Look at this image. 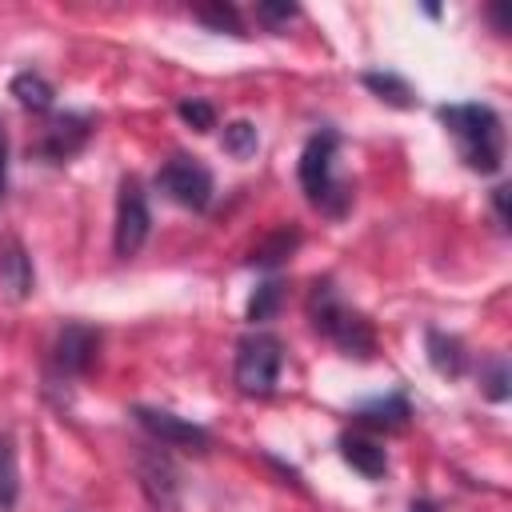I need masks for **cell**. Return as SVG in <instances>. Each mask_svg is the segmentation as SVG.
<instances>
[{
    "mask_svg": "<svg viewBox=\"0 0 512 512\" xmlns=\"http://www.w3.org/2000/svg\"><path fill=\"white\" fill-rule=\"evenodd\" d=\"M436 116L452 132V140L460 148V160L472 172H484V176L500 172V164H504V124H500L496 108L464 100V104H444Z\"/></svg>",
    "mask_w": 512,
    "mask_h": 512,
    "instance_id": "1",
    "label": "cell"
},
{
    "mask_svg": "<svg viewBox=\"0 0 512 512\" xmlns=\"http://www.w3.org/2000/svg\"><path fill=\"white\" fill-rule=\"evenodd\" d=\"M308 320L320 336H328L344 356H360L368 360L376 352V332L368 324L364 312L348 308L340 300V292L332 288V280H316L312 292H308Z\"/></svg>",
    "mask_w": 512,
    "mask_h": 512,
    "instance_id": "2",
    "label": "cell"
},
{
    "mask_svg": "<svg viewBox=\"0 0 512 512\" xmlns=\"http://www.w3.org/2000/svg\"><path fill=\"white\" fill-rule=\"evenodd\" d=\"M336 148H340V136L332 128H320V132L308 136V144L300 152V188H304L308 204L320 208L324 216H344L348 204H352L348 184L336 180V172H332Z\"/></svg>",
    "mask_w": 512,
    "mask_h": 512,
    "instance_id": "3",
    "label": "cell"
},
{
    "mask_svg": "<svg viewBox=\"0 0 512 512\" xmlns=\"http://www.w3.org/2000/svg\"><path fill=\"white\" fill-rule=\"evenodd\" d=\"M280 368H284V344H280V336H272V332H248L236 344L232 376H236V388L244 396H268L276 388V380H280Z\"/></svg>",
    "mask_w": 512,
    "mask_h": 512,
    "instance_id": "4",
    "label": "cell"
},
{
    "mask_svg": "<svg viewBox=\"0 0 512 512\" xmlns=\"http://www.w3.org/2000/svg\"><path fill=\"white\" fill-rule=\"evenodd\" d=\"M156 188H160L172 204L192 208V212H204V208L212 204V192H216L212 172H208L196 156H184V152H176L172 160L160 164V172H156Z\"/></svg>",
    "mask_w": 512,
    "mask_h": 512,
    "instance_id": "5",
    "label": "cell"
},
{
    "mask_svg": "<svg viewBox=\"0 0 512 512\" xmlns=\"http://www.w3.org/2000/svg\"><path fill=\"white\" fill-rule=\"evenodd\" d=\"M148 224H152V212H148V196L140 188L136 176H124L120 180V196H116V232H112V244H116V256H136L140 244L148 240Z\"/></svg>",
    "mask_w": 512,
    "mask_h": 512,
    "instance_id": "6",
    "label": "cell"
},
{
    "mask_svg": "<svg viewBox=\"0 0 512 512\" xmlns=\"http://www.w3.org/2000/svg\"><path fill=\"white\" fill-rule=\"evenodd\" d=\"M132 416H136V424H140L152 440H160V444H168V448L208 452V444H212V436H208V428H204V424H192V420H184V416H176V412H168V408L136 404V408H132Z\"/></svg>",
    "mask_w": 512,
    "mask_h": 512,
    "instance_id": "7",
    "label": "cell"
},
{
    "mask_svg": "<svg viewBox=\"0 0 512 512\" xmlns=\"http://www.w3.org/2000/svg\"><path fill=\"white\" fill-rule=\"evenodd\" d=\"M96 352H100V332L92 324H64L56 332V344H52V368L56 376H84L92 364H96Z\"/></svg>",
    "mask_w": 512,
    "mask_h": 512,
    "instance_id": "8",
    "label": "cell"
},
{
    "mask_svg": "<svg viewBox=\"0 0 512 512\" xmlns=\"http://www.w3.org/2000/svg\"><path fill=\"white\" fill-rule=\"evenodd\" d=\"M88 136H92V116H80V112L52 116L40 136V156H48L52 164H64L88 144Z\"/></svg>",
    "mask_w": 512,
    "mask_h": 512,
    "instance_id": "9",
    "label": "cell"
},
{
    "mask_svg": "<svg viewBox=\"0 0 512 512\" xmlns=\"http://www.w3.org/2000/svg\"><path fill=\"white\" fill-rule=\"evenodd\" d=\"M0 288L8 300H28L36 292V272H32V256L24 252V244L16 236H8L0 244Z\"/></svg>",
    "mask_w": 512,
    "mask_h": 512,
    "instance_id": "10",
    "label": "cell"
},
{
    "mask_svg": "<svg viewBox=\"0 0 512 512\" xmlns=\"http://www.w3.org/2000/svg\"><path fill=\"white\" fill-rule=\"evenodd\" d=\"M136 476H140V488L148 492V500L156 508L176 504V468L164 452H140L136 456Z\"/></svg>",
    "mask_w": 512,
    "mask_h": 512,
    "instance_id": "11",
    "label": "cell"
},
{
    "mask_svg": "<svg viewBox=\"0 0 512 512\" xmlns=\"http://www.w3.org/2000/svg\"><path fill=\"white\" fill-rule=\"evenodd\" d=\"M352 416H356L364 428H384V432H396V428H404V424H408L412 404H408V396H404V392H388V396H376V400L360 404Z\"/></svg>",
    "mask_w": 512,
    "mask_h": 512,
    "instance_id": "12",
    "label": "cell"
},
{
    "mask_svg": "<svg viewBox=\"0 0 512 512\" xmlns=\"http://www.w3.org/2000/svg\"><path fill=\"white\" fill-rule=\"evenodd\" d=\"M424 348H428V364L440 372V376H460L468 368V352L456 336L440 332V328H428L424 332Z\"/></svg>",
    "mask_w": 512,
    "mask_h": 512,
    "instance_id": "13",
    "label": "cell"
},
{
    "mask_svg": "<svg viewBox=\"0 0 512 512\" xmlns=\"http://www.w3.org/2000/svg\"><path fill=\"white\" fill-rule=\"evenodd\" d=\"M340 456L368 480H380L388 472V452L368 436H340Z\"/></svg>",
    "mask_w": 512,
    "mask_h": 512,
    "instance_id": "14",
    "label": "cell"
},
{
    "mask_svg": "<svg viewBox=\"0 0 512 512\" xmlns=\"http://www.w3.org/2000/svg\"><path fill=\"white\" fill-rule=\"evenodd\" d=\"M8 92H12V96H16V104H20V108H28V112H48V108H52V100H56L52 84H48L40 72H32V68L16 72V76H12V84H8Z\"/></svg>",
    "mask_w": 512,
    "mask_h": 512,
    "instance_id": "15",
    "label": "cell"
},
{
    "mask_svg": "<svg viewBox=\"0 0 512 512\" xmlns=\"http://www.w3.org/2000/svg\"><path fill=\"white\" fill-rule=\"evenodd\" d=\"M20 500V468H16V444L8 432H0V512H12Z\"/></svg>",
    "mask_w": 512,
    "mask_h": 512,
    "instance_id": "16",
    "label": "cell"
},
{
    "mask_svg": "<svg viewBox=\"0 0 512 512\" xmlns=\"http://www.w3.org/2000/svg\"><path fill=\"white\" fill-rule=\"evenodd\" d=\"M360 84H364L368 92H376L380 100L396 104V108H408V104H412V88H408V80H400L396 72H364Z\"/></svg>",
    "mask_w": 512,
    "mask_h": 512,
    "instance_id": "17",
    "label": "cell"
},
{
    "mask_svg": "<svg viewBox=\"0 0 512 512\" xmlns=\"http://www.w3.org/2000/svg\"><path fill=\"white\" fill-rule=\"evenodd\" d=\"M280 304H284V284H280V280H264V284L248 296V320H252V324H264V320H272V316L280 312Z\"/></svg>",
    "mask_w": 512,
    "mask_h": 512,
    "instance_id": "18",
    "label": "cell"
},
{
    "mask_svg": "<svg viewBox=\"0 0 512 512\" xmlns=\"http://www.w3.org/2000/svg\"><path fill=\"white\" fill-rule=\"evenodd\" d=\"M196 20H200L204 28H212V32L244 36V20H240V12H236L232 4H224V0H216V4H204V8H196Z\"/></svg>",
    "mask_w": 512,
    "mask_h": 512,
    "instance_id": "19",
    "label": "cell"
},
{
    "mask_svg": "<svg viewBox=\"0 0 512 512\" xmlns=\"http://www.w3.org/2000/svg\"><path fill=\"white\" fill-rule=\"evenodd\" d=\"M296 244H300V236H296V232H288V228H280L276 236H268V240L252 252V260H248V264H252V268H276V264H280Z\"/></svg>",
    "mask_w": 512,
    "mask_h": 512,
    "instance_id": "20",
    "label": "cell"
},
{
    "mask_svg": "<svg viewBox=\"0 0 512 512\" xmlns=\"http://www.w3.org/2000/svg\"><path fill=\"white\" fill-rule=\"evenodd\" d=\"M256 144H260V136H256V124H252V120H232V124H224V152H228V156L248 160V156L256 152Z\"/></svg>",
    "mask_w": 512,
    "mask_h": 512,
    "instance_id": "21",
    "label": "cell"
},
{
    "mask_svg": "<svg viewBox=\"0 0 512 512\" xmlns=\"http://www.w3.org/2000/svg\"><path fill=\"white\" fill-rule=\"evenodd\" d=\"M480 388L488 400H508V360L504 356H488L484 368H480Z\"/></svg>",
    "mask_w": 512,
    "mask_h": 512,
    "instance_id": "22",
    "label": "cell"
},
{
    "mask_svg": "<svg viewBox=\"0 0 512 512\" xmlns=\"http://www.w3.org/2000/svg\"><path fill=\"white\" fill-rule=\"evenodd\" d=\"M176 116H180L184 124H192L196 132H212V128H216V108H212L208 100H200V96L180 100V104H176Z\"/></svg>",
    "mask_w": 512,
    "mask_h": 512,
    "instance_id": "23",
    "label": "cell"
},
{
    "mask_svg": "<svg viewBox=\"0 0 512 512\" xmlns=\"http://www.w3.org/2000/svg\"><path fill=\"white\" fill-rule=\"evenodd\" d=\"M256 16L268 24V28H280L296 16V4H256Z\"/></svg>",
    "mask_w": 512,
    "mask_h": 512,
    "instance_id": "24",
    "label": "cell"
},
{
    "mask_svg": "<svg viewBox=\"0 0 512 512\" xmlns=\"http://www.w3.org/2000/svg\"><path fill=\"white\" fill-rule=\"evenodd\" d=\"M508 184H500V188H492V208H496V220H500V228H508Z\"/></svg>",
    "mask_w": 512,
    "mask_h": 512,
    "instance_id": "25",
    "label": "cell"
},
{
    "mask_svg": "<svg viewBox=\"0 0 512 512\" xmlns=\"http://www.w3.org/2000/svg\"><path fill=\"white\" fill-rule=\"evenodd\" d=\"M8 192V128L0 120V196Z\"/></svg>",
    "mask_w": 512,
    "mask_h": 512,
    "instance_id": "26",
    "label": "cell"
},
{
    "mask_svg": "<svg viewBox=\"0 0 512 512\" xmlns=\"http://www.w3.org/2000/svg\"><path fill=\"white\" fill-rule=\"evenodd\" d=\"M408 512H436V504H432V500H412Z\"/></svg>",
    "mask_w": 512,
    "mask_h": 512,
    "instance_id": "27",
    "label": "cell"
}]
</instances>
